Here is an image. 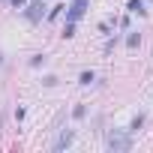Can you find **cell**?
I'll return each mask as SVG.
<instances>
[{
    "label": "cell",
    "instance_id": "30bf717a",
    "mask_svg": "<svg viewBox=\"0 0 153 153\" xmlns=\"http://www.w3.org/2000/svg\"><path fill=\"white\" fill-rule=\"evenodd\" d=\"M72 33H75V24H69V21H66V24H63V36H66V39H69V36H72Z\"/></svg>",
    "mask_w": 153,
    "mask_h": 153
},
{
    "label": "cell",
    "instance_id": "7c38bea8",
    "mask_svg": "<svg viewBox=\"0 0 153 153\" xmlns=\"http://www.w3.org/2000/svg\"><path fill=\"white\" fill-rule=\"evenodd\" d=\"M9 3H12L15 9H21V6H27V0H9Z\"/></svg>",
    "mask_w": 153,
    "mask_h": 153
},
{
    "label": "cell",
    "instance_id": "3957f363",
    "mask_svg": "<svg viewBox=\"0 0 153 153\" xmlns=\"http://www.w3.org/2000/svg\"><path fill=\"white\" fill-rule=\"evenodd\" d=\"M24 15H27L30 21H42V15H45V3H42V0H36V3H30V6L24 9Z\"/></svg>",
    "mask_w": 153,
    "mask_h": 153
},
{
    "label": "cell",
    "instance_id": "8fae6325",
    "mask_svg": "<svg viewBox=\"0 0 153 153\" xmlns=\"http://www.w3.org/2000/svg\"><path fill=\"white\" fill-rule=\"evenodd\" d=\"M42 60H45V54H36V57H30V66H39Z\"/></svg>",
    "mask_w": 153,
    "mask_h": 153
},
{
    "label": "cell",
    "instance_id": "7a4b0ae2",
    "mask_svg": "<svg viewBox=\"0 0 153 153\" xmlns=\"http://www.w3.org/2000/svg\"><path fill=\"white\" fill-rule=\"evenodd\" d=\"M84 12H87V0H72V6H69V12H66V21H69V24L81 21Z\"/></svg>",
    "mask_w": 153,
    "mask_h": 153
},
{
    "label": "cell",
    "instance_id": "277c9868",
    "mask_svg": "<svg viewBox=\"0 0 153 153\" xmlns=\"http://www.w3.org/2000/svg\"><path fill=\"white\" fill-rule=\"evenodd\" d=\"M72 138H75L72 132H63V135L57 138V144H54V150H63V147H69V144H72Z\"/></svg>",
    "mask_w": 153,
    "mask_h": 153
},
{
    "label": "cell",
    "instance_id": "6da1fadb",
    "mask_svg": "<svg viewBox=\"0 0 153 153\" xmlns=\"http://www.w3.org/2000/svg\"><path fill=\"white\" fill-rule=\"evenodd\" d=\"M129 147H132V138H129L126 132H117V129H114V132L108 135V150L120 153V150H129Z\"/></svg>",
    "mask_w": 153,
    "mask_h": 153
},
{
    "label": "cell",
    "instance_id": "5b68a950",
    "mask_svg": "<svg viewBox=\"0 0 153 153\" xmlns=\"http://www.w3.org/2000/svg\"><path fill=\"white\" fill-rule=\"evenodd\" d=\"M126 9H129L132 15H141V12H144V0H129V3H126Z\"/></svg>",
    "mask_w": 153,
    "mask_h": 153
},
{
    "label": "cell",
    "instance_id": "8992f818",
    "mask_svg": "<svg viewBox=\"0 0 153 153\" xmlns=\"http://www.w3.org/2000/svg\"><path fill=\"white\" fill-rule=\"evenodd\" d=\"M84 114H87V108H84V105H75V111H72V117H75V120H81Z\"/></svg>",
    "mask_w": 153,
    "mask_h": 153
},
{
    "label": "cell",
    "instance_id": "52a82bcc",
    "mask_svg": "<svg viewBox=\"0 0 153 153\" xmlns=\"http://www.w3.org/2000/svg\"><path fill=\"white\" fill-rule=\"evenodd\" d=\"M138 42H141V36H138V33H129V39H126V45H129V48H135Z\"/></svg>",
    "mask_w": 153,
    "mask_h": 153
},
{
    "label": "cell",
    "instance_id": "ba28073f",
    "mask_svg": "<svg viewBox=\"0 0 153 153\" xmlns=\"http://www.w3.org/2000/svg\"><path fill=\"white\" fill-rule=\"evenodd\" d=\"M141 123H144V114H138V117L132 120V126H129V129H132V132H138V129H141Z\"/></svg>",
    "mask_w": 153,
    "mask_h": 153
},
{
    "label": "cell",
    "instance_id": "9c48e42d",
    "mask_svg": "<svg viewBox=\"0 0 153 153\" xmlns=\"http://www.w3.org/2000/svg\"><path fill=\"white\" fill-rule=\"evenodd\" d=\"M90 81H96V75L93 72H81V84H90Z\"/></svg>",
    "mask_w": 153,
    "mask_h": 153
}]
</instances>
